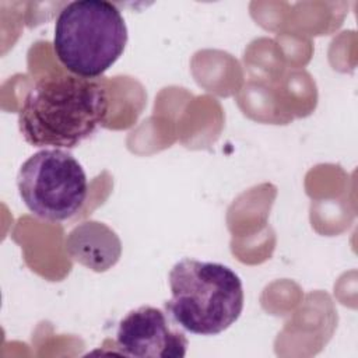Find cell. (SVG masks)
<instances>
[{"label": "cell", "mask_w": 358, "mask_h": 358, "mask_svg": "<svg viewBox=\"0 0 358 358\" xmlns=\"http://www.w3.org/2000/svg\"><path fill=\"white\" fill-rule=\"evenodd\" d=\"M109 94L102 78L53 73L29 88L18 110L24 140L38 148H74L103 123Z\"/></svg>", "instance_id": "6da1fadb"}, {"label": "cell", "mask_w": 358, "mask_h": 358, "mask_svg": "<svg viewBox=\"0 0 358 358\" xmlns=\"http://www.w3.org/2000/svg\"><path fill=\"white\" fill-rule=\"evenodd\" d=\"M168 315L186 331L214 336L234 324L243 309V287L228 266L185 257L169 271Z\"/></svg>", "instance_id": "7a4b0ae2"}, {"label": "cell", "mask_w": 358, "mask_h": 358, "mask_svg": "<svg viewBox=\"0 0 358 358\" xmlns=\"http://www.w3.org/2000/svg\"><path fill=\"white\" fill-rule=\"evenodd\" d=\"M127 27L120 10L106 0H74L60 10L53 49L71 74L99 78L123 55Z\"/></svg>", "instance_id": "3957f363"}, {"label": "cell", "mask_w": 358, "mask_h": 358, "mask_svg": "<svg viewBox=\"0 0 358 358\" xmlns=\"http://www.w3.org/2000/svg\"><path fill=\"white\" fill-rule=\"evenodd\" d=\"M20 197L41 220L59 222L84 206L88 180L76 157L60 148H43L28 157L17 175Z\"/></svg>", "instance_id": "277c9868"}, {"label": "cell", "mask_w": 358, "mask_h": 358, "mask_svg": "<svg viewBox=\"0 0 358 358\" xmlns=\"http://www.w3.org/2000/svg\"><path fill=\"white\" fill-rule=\"evenodd\" d=\"M180 329L166 310L143 305L119 322L116 348L127 357L182 358L187 338Z\"/></svg>", "instance_id": "5b68a950"}, {"label": "cell", "mask_w": 358, "mask_h": 358, "mask_svg": "<svg viewBox=\"0 0 358 358\" xmlns=\"http://www.w3.org/2000/svg\"><path fill=\"white\" fill-rule=\"evenodd\" d=\"M66 252L84 267L102 273L112 268L122 256L117 234L99 221H84L66 236Z\"/></svg>", "instance_id": "8992f818"}]
</instances>
